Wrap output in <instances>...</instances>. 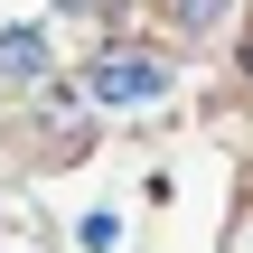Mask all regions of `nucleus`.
I'll return each instance as SVG.
<instances>
[{
  "mask_svg": "<svg viewBox=\"0 0 253 253\" xmlns=\"http://www.w3.org/2000/svg\"><path fill=\"white\" fill-rule=\"evenodd\" d=\"M169 94V56L160 47H141V38H103L94 56H84V103H103V113H141V103H160Z\"/></svg>",
  "mask_w": 253,
  "mask_h": 253,
  "instance_id": "obj_1",
  "label": "nucleus"
},
{
  "mask_svg": "<svg viewBox=\"0 0 253 253\" xmlns=\"http://www.w3.org/2000/svg\"><path fill=\"white\" fill-rule=\"evenodd\" d=\"M150 9H160V19H169V28H178V38H216V28H225V9H235V0H150Z\"/></svg>",
  "mask_w": 253,
  "mask_h": 253,
  "instance_id": "obj_3",
  "label": "nucleus"
},
{
  "mask_svg": "<svg viewBox=\"0 0 253 253\" xmlns=\"http://www.w3.org/2000/svg\"><path fill=\"white\" fill-rule=\"evenodd\" d=\"M244 253H253V207H244Z\"/></svg>",
  "mask_w": 253,
  "mask_h": 253,
  "instance_id": "obj_6",
  "label": "nucleus"
},
{
  "mask_svg": "<svg viewBox=\"0 0 253 253\" xmlns=\"http://www.w3.org/2000/svg\"><path fill=\"white\" fill-rule=\"evenodd\" d=\"M235 66H244V84H253V28H244V38H235Z\"/></svg>",
  "mask_w": 253,
  "mask_h": 253,
  "instance_id": "obj_4",
  "label": "nucleus"
},
{
  "mask_svg": "<svg viewBox=\"0 0 253 253\" xmlns=\"http://www.w3.org/2000/svg\"><path fill=\"white\" fill-rule=\"evenodd\" d=\"M56 9H84V19H103V9H113V0H56Z\"/></svg>",
  "mask_w": 253,
  "mask_h": 253,
  "instance_id": "obj_5",
  "label": "nucleus"
},
{
  "mask_svg": "<svg viewBox=\"0 0 253 253\" xmlns=\"http://www.w3.org/2000/svg\"><path fill=\"white\" fill-rule=\"evenodd\" d=\"M56 56H47V28H0V84H38Z\"/></svg>",
  "mask_w": 253,
  "mask_h": 253,
  "instance_id": "obj_2",
  "label": "nucleus"
}]
</instances>
